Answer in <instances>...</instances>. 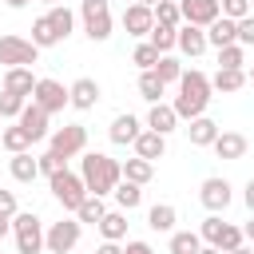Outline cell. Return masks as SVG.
<instances>
[{
    "label": "cell",
    "instance_id": "cell-48",
    "mask_svg": "<svg viewBox=\"0 0 254 254\" xmlns=\"http://www.w3.org/2000/svg\"><path fill=\"white\" fill-rule=\"evenodd\" d=\"M95 254H123V246H119V242H99Z\"/></svg>",
    "mask_w": 254,
    "mask_h": 254
},
{
    "label": "cell",
    "instance_id": "cell-37",
    "mask_svg": "<svg viewBox=\"0 0 254 254\" xmlns=\"http://www.w3.org/2000/svg\"><path fill=\"white\" fill-rule=\"evenodd\" d=\"M32 44H36V48H56V44H60L56 28L48 24V16H40V20L32 24Z\"/></svg>",
    "mask_w": 254,
    "mask_h": 254
},
{
    "label": "cell",
    "instance_id": "cell-7",
    "mask_svg": "<svg viewBox=\"0 0 254 254\" xmlns=\"http://www.w3.org/2000/svg\"><path fill=\"white\" fill-rule=\"evenodd\" d=\"M83 147H87V127L83 123H64V127H56L48 135V151H56L64 163L75 159V155H83Z\"/></svg>",
    "mask_w": 254,
    "mask_h": 254
},
{
    "label": "cell",
    "instance_id": "cell-55",
    "mask_svg": "<svg viewBox=\"0 0 254 254\" xmlns=\"http://www.w3.org/2000/svg\"><path fill=\"white\" fill-rule=\"evenodd\" d=\"M40 4H48V8H56V4H64V0H40Z\"/></svg>",
    "mask_w": 254,
    "mask_h": 254
},
{
    "label": "cell",
    "instance_id": "cell-21",
    "mask_svg": "<svg viewBox=\"0 0 254 254\" xmlns=\"http://www.w3.org/2000/svg\"><path fill=\"white\" fill-rule=\"evenodd\" d=\"M246 87V67H218L210 75V91H222V95H234Z\"/></svg>",
    "mask_w": 254,
    "mask_h": 254
},
{
    "label": "cell",
    "instance_id": "cell-33",
    "mask_svg": "<svg viewBox=\"0 0 254 254\" xmlns=\"http://www.w3.org/2000/svg\"><path fill=\"white\" fill-rule=\"evenodd\" d=\"M111 194H115L119 210H135V206H143V187H135V183H127V179H119V187H115Z\"/></svg>",
    "mask_w": 254,
    "mask_h": 254
},
{
    "label": "cell",
    "instance_id": "cell-41",
    "mask_svg": "<svg viewBox=\"0 0 254 254\" xmlns=\"http://www.w3.org/2000/svg\"><path fill=\"white\" fill-rule=\"evenodd\" d=\"M218 12L226 16V20H242V16H250V0H218Z\"/></svg>",
    "mask_w": 254,
    "mask_h": 254
},
{
    "label": "cell",
    "instance_id": "cell-56",
    "mask_svg": "<svg viewBox=\"0 0 254 254\" xmlns=\"http://www.w3.org/2000/svg\"><path fill=\"white\" fill-rule=\"evenodd\" d=\"M246 83H254V64H250V71H246Z\"/></svg>",
    "mask_w": 254,
    "mask_h": 254
},
{
    "label": "cell",
    "instance_id": "cell-20",
    "mask_svg": "<svg viewBox=\"0 0 254 254\" xmlns=\"http://www.w3.org/2000/svg\"><path fill=\"white\" fill-rule=\"evenodd\" d=\"M4 91L32 99V91H36V75H32V67H4Z\"/></svg>",
    "mask_w": 254,
    "mask_h": 254
},
{
    "label": "cell",
    "instance_id": "cell-52",
    "mask_svg": "<svg viewBox=\"0 0 254 254\" xmlns=\"http://www.w3.org/2000/svg\"><path fill=\"white\" fill-rule=\"evenodd\" d=\"M4 4H8V8H24L28 0H4Z\"/></svg>",
    "mask_w": 254,
    "mask_h": 254
},
{
    "label": "cell",
    "instance_id": "cell-32",
    "mask_svg": "<svg viewBox=\"0 0 254 254\" xmlns=\"http://www.w3.org/2000/svg\"><path fill=\"white\" fill-rule=\"evenodd\" d=\"M107 214V206H103V198H95V194H87L83 202H79V210H75V222L79 226H99V218Z\"/></svg>",
    "mask_w": 254,
    "mask_h": 254
},
{
    "label": "cell",
    "instance_id": "cell-6",
    "mask_svg": "<svg viewBox=\"0 0 254 254\" xmlns=\"http://www.w3.org/2000/svg\"><path fill=\"white\" fill-rule=\"evenodd\" d=\"M79 20L91 44L111 40V4L107 0H79Z\"/></svg>",
    "mask_w": 254,
    "mask_h": 254
},
{
    "label": "cell",
    "instance_id": "cell-30",
    "mask_svg": "<svg viewBox=\"0 0 254 254\" xmlns=\"http://www.w3.org/2000/svg\"><path fill=\"white\" fill-rule=\"evenodd\" d=\"M198 250H202V238H198V230H171L167 254H198Z\"/></svg>",
    "mask_w": 254,
    "mask_h": 254
},
{
    "label": "cell",
    "instance_id": "cell-58",
    "mask_svg": "<svg viewBox=\"0 0 254 254\" xmlns=\"http://www.w3.org/2000/svg\"><path fill=\"white\" fill-rule=\"evenodd\" d=\"M250 4H254V0H250Z\"/></svg>",
    "mask_w": 254,
    "mask_h": 254
},
{
    "label": "cell",
    "instance_id": "cell-44",
    "mask_svg": "<svg viewBox=\"0 0 254 254\" xmlns=\"http://www.w3.org/2000/svg\"><path fill=\"white\" fill-rule=\"evenodd\" d=\"M16 214H20V202H16V190H4V187H0V218H4V222H12Z\"/></svg>",
    "mask_w": 254,
    "mask_h": 254
},
{
    "label": "cell",
    "instance_id": "cell-19",
    "mask_svg": "<svg viewBox=\"0 0 254 254\" xmlns=\"http://www.w3.org/2000/svg\"><path fill=\"white\" fill-rule=\"evenodd\" d=\"M210 147H214V155H218V159H230V163H234V159H242V155H246V147H250V143H246V135H242V131H218V139H214Z\"/></svg>",
    "mask_w": 254,
    "mask_h": 254
},
{
    "label": "cell",
    "instance_id": "cell-31",
    "mask_svg": "<svg viewBox=\"0 0 254 254\" xmlns=\"http://www.w3.org/2000/svg\"><path fill=\"white\" fill-rule=\"evenodd\" d=\"M8 171H12V179H16V183H36V175H40V167H36V155H32V151L12 155Z\"/></svg>",
    "mask_w": 254,
    "mask_h": 254
},
{
    "label": "cell",
    "instance_id": "cell-23",
    "mask_svg": "<svg viewBox=\"0 0 254 254\" xmlns=\"http://www.w3.org/2000/svg\"><path fill=\"white\" fill-rule=\"evenodd\" d=\"M218 131H222V127H218L210 115H198V119H190V123H187V135H190V143H194V147H210V143L218 139Z\"/></svg>",
    "mask_w": 254,
    "mask_h": 254
},
{
    "label": "cell",
    "instance_id": "cell-8",
    "mask_svg": "<svg viewBox=\"0 0 254 254\" xmlns=\"http://www.w3.org/2000/svg\"><path fill=\"white\" fill-rule=\"evenodd\" d=\"M79 234H83V226H79L75 218L48 222V226H44V250H52V254H71V250L79 246Z\"/></svg>",
    "mask_w": 254,
    "mask_h": 254
},
{
    "label": "cell",
    "instance_id": "cell-9",
    "mask_svg": "<svg viewBox=\"0 0 254 254\" xmlns=\"http://www.w3.org/2000/svg\"><path fill=\"white\" fill-rule=\"evenodd\" d=\"M40 60V48L24 36H0V64L4 67H32Z\"/></svg>",
    "mask_w": 254,
    "mask_h": 254
},
{
    "label": "cell",
    "instance_id": "cell-12",
    "mask_svg": "<svg viewBox=\"0 0 254 254\" xmlns=\"http://www.w3.org/2000/svg\"><path fill=\"white\" fill-rule=\"evenodd\" d=\"M179 16H183V24L210 28L222 12H218V0H179Z\"/></svg>",
    "mask_w": 254,
    "mask_h": 254
},
{
    "label": "cell",
    "instance_id": "cell-46",
    "mask_svg": "<svg viewBox=\"0 0 254 254\" xmlns=\"http://www.w3.org/2000/svg\"><path fill=\"white\" fill-rule=\"evenodd\" d=\"M123 254H155V246H151V242H143V238H131V242L123 246Z\"/></svg>",
    "mask_w": 254,
    "mask_h": 254
},
{
    "label": "cell",
    "instance_id": "cell-18",
    "mask_svg": "<svg viewBox=\"0 0 254 254\" xmlns=\"http://www.w3.org/2000/svg\"><path fill=\"white\" fill-rule=\"evenodd\" d=\"M179 127V115H175V107L171 103H151V111H147V131H155V135H171Z\"/></svg>",
    "mask_w": 254,
    "mask_h": 254
},
{
    "label": "cell",
    "instance_id": "cell-2",
    "mask_svg": "<svg viewBox=\"0 0 254 254\" xmlns=\"http://www.w3.org/2000/svg\"><path fill=\"white\" fill-rule=\"evenodd\" d=\"M79 179H83L87 194L103 198V194H111V190L119 187L123 171H119V159H111V155H103V151H87V155L79 159Z\"/></svg>",
    "mask_w": 254,
    "mask_h": 254
},
{
    "label": "cell",
    "instance_id": "cell-11",
    "mask_svg": "<svg viewBox=\"0 0 254 254\" xmlns=\"http://www.w3.org/2000/svg\"><path fill=\"white\" fill-rule=\"evenodd\" d=\"M230 183L226 179H218V175H210V179H202V187H198V202L210 210V214H222L226 206H230Z\"/></svg>",
    "mask_w": 254,
    "mask_h": 254
},
{
    "label": "cell",
    "instance_id": "cell-3",
    "mask_svg": "<svg viewBox=\"0 0 254 254\" xmlns=\"http://www.w3.org/2000/svg\"><path fill=\"white\" fill-rule=\"evenodd\" d=\"M198 238H202V242H210L218 254H230V250L246 246V238H242V226H234V222H222L218 214H210V218L198 226Z\"/></svg>",
    "mask_w": 254,
    "mask_h": 254
},
{
    "label": "cell",
    "instance_id": "cell-53",
    "mask_svg": "<svg viewBox=\"0 0 254 254\" xmlns=\"http://www.w3.org/2000/svg\"><path fill=\"white\" fill-rule=\"evenodd\" d=\"M135 4H143V8H155V4H159V0H135Z\"/></svg>",
    "mask_w": 254,
    "mask_h": 254
},
{
    "label": "cell",
    "instance_id": "cell-28",
    "mask_svg": "<svg viewBox=\"0 0 254 254\" xmlns=\"http://www.w3.org/2000/svg\"><path fill=\"white\" fill-rule=\"evenodd\" d=\"M119 171H123V179H127V183L147 187V183H151V175H155V163H147V159H139V155H135V159H123V163H119Z\"/></svg>",
    "mask_w": 254,
    "mask_h": 254
},
{
    "label": "cell",
    "instance_id": "cell-26",
    "mask_svg": "<svg viewBox=\"0 0 254 254\" xmlns=\"http://www.w3.org/2000/svg\"><path fill=\"white\" fill-rule=\"evenodd\" d=\"M99 234H103V242H123L127 238V210H107L99 218Z\"/></svg>",
    "mask_w": 254,
    "mask_h": 254
},
{
    "label": "cell",
    "instance_id": "cell-34",
    "mask_svg": "<svg viewBox=\"0 0 254 254\" xmlns=\"http://www.w3.org/2000/svg\"><path fill=\"white\" fill-rule=\"evenodd\" d=\"M139 95H143L147 103H163V95H167V83H163L155 71H143V75H139Z\"/></svg>",
    "mask_w": 254,
    "mask_h": 254
},
{
    "label": "cell",
    "instance_id": "cell-51",
    "mask_svg": "<svg viewBox=\"0 0 254 254\" xmlns=\"http://www.w3.org/2000/svg\"><path fill=\"white\" fill-rule=\"evenodd\" d=\"M230 254H254V246H238V250H230Z\"/></svg>",
    "mask_w": 254,
    "mask_h": 254
},
{
    "label": "cell",
    "instance_id": "cell-15",
    "mask_svg": "<svg viewBox=\"0 0 254 254\" xmlns=\"http://www.w3.org/2000/svg\"><path fill=\"white\" fill-rule=\"evenodd\" d=\"M175 48H179L183 56L198 60V56L206 52V32L194 28V24H179V32H175Z\"/></svg>",
    "mask_w": 254,
    "mask_h": 254
},
{
    "label": "cell",
    "instance_id": "cell-10",
    "mask_svg": "<svg viewBox=\"0 0 254 254\" xmlns=\"http://www.w3.org/2000/svg\"><path fill=\"white\" fill-rule=\"evenodd\" d=\"M28 103H36L40 111L56 115V111H64V107H67V87H64L60 79L44 75V79H36V91H32V99H28Z\"/></svg>",
    "mask_w": 254,
    "mask_h": 254
},
{
    "label": "cell",
    "instance_id": "cell-35",
    "mask_svg": "<svg viewBox=\"0 0 254 254\" xmlns=\"http://www.w3.org/2000/svg\"><path fill=\"white\" fill-rule=\"evenodd\" d=\"M175 32H179V28H163V24H155L151 36H147V44H151L159 56H171V48H175Z\"/></svg>",
    "mask_w": 254,
    "mask_h": 254
},
{
    "label": "cell",
    "instance_id": "cell-4",
    "mask_svg": "<svg viewBox=\"0 0 254 254\" xmlns=\"http://www.w3.org/2000/svg\"><path fill=\"white\" fill-rule=\"evenodd\" d=\"M48 187H52V198H56L64 210H71V214H75V210H79V202L87 198L83 179H79L75 171H67V167H64V171H56V175L48 179Z\"/></svg>",
    "mask_w": 254,
    "mask_h": 254
},
{
    "label": "cell",
    "instance_id": "cell-27",
    "mask_svg": "<svg viewBox=\"0 0 254 254\" xmlns=\"http://www.w3.org/2000/svg\"><path fill=\"white\" fill-rule=\"evenodd\" d=\"M0 143H4V151H8V155H24V151H32V139H28V131H24L20 123L0 127Z\"/></svg>",
    "mask_w": 254,
    "mask_h": 254
},
{
    "label": "cell",
    "instance_id": "cell-36",
    "mask_svg": "<svg viewBox=\"0 0 254 254\" xmlns=\"http://www.w3.org/2000/svg\"><path fill=\"white\" fill-rule=\"evenodd\" d=\"M155 24H163V28H179V24H183V16H179V0H159V4H155Z\"/></svg>",
    "mask_w": 254,
    "mask_h": 254
},
{
    "label": "cell",
    "instance_id": "cell-40",
    "mask_svg": "<svg viewBox=\"0 0 254 254\" xmlns=\"http://www.w3.org/2000/svg\"><path fill=\"white\" fill-rule=\"evenodd\" d=\"M24 95H12V91H0V119H20V111H24Z\"/></svg>",
    "mask_w": 254,
    "mask_h": 254
},
{
    "label": "cell",
    "instance_id": "cell-13",
    "mask_svg": "<svg viewBox=\"0 0 254 254\" xmlns=\"http://www.w3.org/2000/svg\"><path fill=\"white\" fill-rule=\"evenodd\" d=\"M155 28V8H143V4H127L123 8V32L135 36V40H147Z\"/></svg>",
    "mask_w": 254,
    "mask_h": 254
},
{
    "label": "cell",
    "instance_id": "cell-17",
    "mask_svg": "<svg viewBox=\"0 0 254 254\" xmlns=\"http://www.w3.org/2000/svg\"><path fill=\"white\" fill-rule=\"evenodd\" d=\"M139 131H143V123H139L131 111H123V115H115V119H111L107 139H111L115 147H127V143H135V139H139Z\"/></svg>",
    "mask_w": 254,
    "mask_h": 254
},
{
    "label": "cell",
    "instance_id": "cell-14",
    "mask_svg": "<svg viewBox=\"0 0 254 254\" xmlns=\"http://www.w3.org/2000/svg\"><path fill=\"white\" fill-rule=\"evenodd\" d=\"M99 103V83L91 79V75H79L71 87H67V107H75V111H91Z\"/></svg>",
    "mask_w": 254,
    "mask_h": 254
},
{
    "label": "cell",
    "instance_id": "cell-50",
    "mask_svg": "<svg viewBox=\"0 0 254 254\" xmlns=\"http://www.w3.org/2000/svg\"><path fill=\"white\" fill-rule=\"evenodd\" d=\"M8 234H12V222H4V218H0V238H8Z\"/></svg>",
    "mask_w": 254,
    "mask_h": 254
},
{
    "label": "cell",
    "instance_id": "cell-57",
    "mask_svg": "<svg viewBox=\"0 0 254 254\" xmlns=\"http://www.w3.org/2000/svg\"><path fill=\"white\" fill-rule=\"evenodd\" d=\"M0 127H4V119H0Z\"/></svg>",
    "mask_w": 254,
    "mask_h": 254
},
{
    "label": "cell",
    "instance_id": "cell-47",
    "mask_svg": "<svg viewBox=\"0 0 254 254\" xmlns=\"http://www.w3.org/2000/svg\"><path fill=\"white\" fill-rule=\"evenodd\" d=\"M242 202H246V206H250V214H254V179L246 183V190H242Z\"/></svg>",
    "mask_w": 254,
    "mask_h": 254
},
{
    "label": "cell",
    "instance_id": "cell-25",
    "mask_svg": "<svg viewBox=\"0 0 254 254\" xmlns=\"http://www.w3.org/2000/svg\"><path fill=\"white\" fill-rule=\"evenodd\" d=\"M175 222H179V210H175L171 202H155V206L147 210V226H151L155 234H171Z\"/></svg>",
    "mask_w": 254,
    "mask_h": 254
},
{
    "label": "cell",
    "instance_id": "cell-29",
    "mask_svg": "<svg viewBox=\"0 0 254 254\" xmlns=\"http://www.w3.org/2000/svg\"><path fill=\"white\" fill-rule=\"evenodd\" d=\"M44 16H48V24L56 28V36H60V44H64V40L71 36V28H75V12H71L67 4H56V8H48Z\"/></svg>",
    "mask_w": 254,
    "mask_h": 254
},
{
    "label": "cell",
    "instance_id": "cell-54",
    "mask_svg": "<svg viewBox=\"0 0 254 254\" xmlns=\"http://www.w3.org/2000/svg\"><path fill=\"white\" fill-rule=\"evenodd\" d=\"M198 254H218V250H214V246H202V250H198Z\"/></svg>",
    "mask_w": 254,
    "mask_h": 254
},
{
    "label": "cell",
    "instance_id": "cell-38",
    "mask_svg": "<svg viewBox=\"0 0 254 254\" xmlns=\"http://www.w3.org/2000/svg\"><path fill=\"white\" fill-rule=\"evenodd\" d=\"M151 71H155V75H159V79L171 87V83H179V75H183V64H179L175 56H159V64H155Z\"/></svg>",
    "mask_w": 254,
    "mask_h": 254
},
{
    "label": "cell",
    "instance_id": "cell-5",
    "mask_svg": "<svg viewBox=\"0 0 254 254\" xmlns=\"http://www.w3.org/2000/svg\"><path fill=\"white\" fill-rule=\"evenodd\" d=\"M12 234H16V254H40L44 250V218L32 210H20L12 218Z\"/></svg>",
    "mask_w": 254,
    "mask_h": 254
},
{
    "label": "cell",
    "instance_id": "cell-43",
    "mask_svg": "<svg viewBox=\"0 0 254 254\" xmlns=\"http://www.w3.org/2000/svg\"><path fill=\"white\" fill-rule=\"evenodd\" d=\"M36 167H40V175H48V179H52V175H56V171H64L67 163H64L56 151H44V155H36Z\"/></svg>",
    "mask_w": 254,
    "mask_h": 254
},
{
    "label": "cell",
    "instance_id": "cell-45",
    "mask_svg": "<svg viewBox=\"0 0 254 254\" xmlns=\"http://www.w3.org/2000/svg\"><path fill=\"white\" fill-rule=\"evenodd\" d=\"M238 44H242V48L254 44V16H242V20H238Z\"/></svg>",
    "mask_w": 254,
    "mask_h": 254
},
{
    "label": "cell",
    "instance_id": "cell-49",
    "mask_svg": "<svg viewBox=\"0 0 254 254\" xmlns=\"http://www.w3.org/2000/svg\"><path fill=\"white\" fill-rule=\"evenodd\" d=\"M242 238H246V242H250V246H254V214H250V222H246V226H242Z\"/></svg>",
    "mask_w": 254,
    "mask_h": 254
},
{
    "label": "cell",
    "instance_id": "cell-16",
    "mask_svg": "<svg viewBox=\"0 0 254 254\" xmlns=\"http://www.w3.org/2000/svg\"><path fill=\"white\" fill-rule=\"evenodd\" d=\"M48 119H52L48 111H40L36 103H24V111H20V119H16V123L28 131V139H32V143H40V139H48V135H52V131H48Z\"/></svg>",
    "mask_w": 254,
    "mask_h": 254
},
{
    "label": "cell",
    "instance_id": "cell-42",
    "mask_svg": "<svg viewBox=\"0 0 254 254\" xmlns=\"http://www.w3.org/2000/svg\"><path fill=\"white\" fill-rule=\"evenodd\" d=\"M131 64H139V67H143V71H151V67H155V64H159V52H155V48H151V44H147V40H143V44H139V48H135V56H131Z\"/></svg>",
    "mask_w": 254,
    "mask_h": 254
},
{
    "label": "cell",
    "instance_id": "cell-22",
    "mask_svg": "<svg viewBox=\"0 0 254 254\" xmlns=\"http://www.w3.org/2000/svg\"><path fill=\"white\" fill-rule=\"evenodd\" d=\"M206 32V48H226V44H238V24L234 20H226V16H218L210 28H202Z\"/></svg>",
    "mask_w": 254,
    "mask_h": 254
},
{
    "label": "cell",
    "instance_id": "cell-24",
    "mask_svg": "<svg viewBox=\"0 0 254 254\" xmlns=\"http://www.w3.org/2000/svg\"><path fill=\"white\" fill-rule=\"evenodd\" d=\"M131 147H135V155H139V159H147V163H155V159H163V155H167V139H163V135H155V131H139V139H135Z\"/></svg>",
    "mask_w": 254,
    "mask_h": 254
},
{
    "label": "cell",
    "instance_id": "cell-1",
    "mask_svg": "<svg viewBox=\"0 0 254 254\" xmlns=\"http://www.w3.org/2000/svg\"><path fill=\"white\" fill-rule=\"evenodd\" d=\"M206 103H210V75L206 71H198V67H183V75H179V95H175V115L179 119H198V115H206Z\"/></svg>",
    "mask_w": 254,
    "mask_h": 254
},
{
    "label": "cell",
    "instance_id": "cell-39",
    "mask_svg": "<svg viewBox=\"0 0 254 254\" xmlns=\"http://www.w3.org/2000/svg\"><path fill=\"white\" fill-rule=\"evenodd\" d=\"M218 67H246V48H242V44L218 48Z\"/></svg>",
    "mask_w": 254,
    "mask_h": 254
}]
</instances>
